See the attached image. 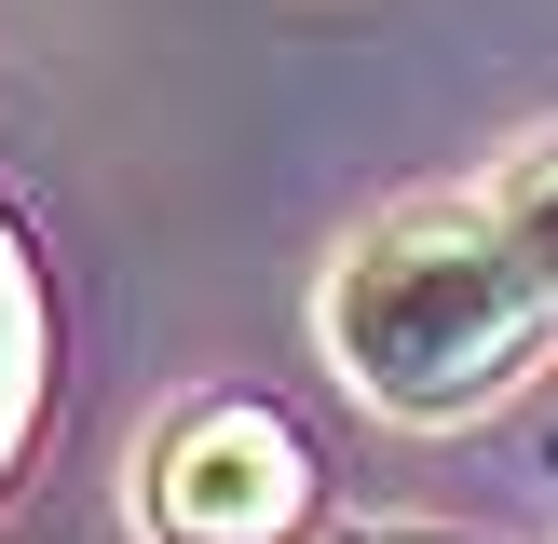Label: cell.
<instances>
[{
	"mask_svg": "<svg viewBox=\"0 0 558 544\" xmlns=\"http://www.w3.org/2000/svg\"><path fill=\"white\" fill-rule=\"evenodd\" d=\"M354 544H463V531H354Z\"/></svg>",
	"mask_w": 558,
	"mask_h": 544,
	"instance_id": "5",
	"label": "cell"
},
{
	"mask_svg": "<svg viewBox=\"0 0 558 544\" xmlns=\"http://www.w3.org/2000/svg\"><path fill=\"white\" fill-rule=\"evenodd\" d=\"M490 218H505V245L532 259V286L558 299V136H545L532 163H505V190H490Z\"/></svg>",
	"mask_w": 558,
	"mask_h": 544,
	"instance_id": "4",
	"label": "cell"
},
{
	"mask_svg": "<svg viewBox=\"0 0 558 544\" xmlns=\"http://www.w3.org/2000/svg\"><path fill=\"white\" fill-rule=\"evenodd\" d=\"M41 381H54V326H41V272H27V232L0 218V477L41 435Z\"/></svg>",
	"mask_w": 558,
	"mask_h": 544,
	"instance_id": "3",
	"label": "cell"
},
{
	"mask_svg": "<svg viewBox=\"0 0 558 544\" xmlns=\"http://www.w3.org/2000/svg\"><path fill=\"white\" fill-rule=\"evenodd\" d=\"M314 326H327V368L368 408L463 422V408H490L545 354L558 299L532 286V259L505 245L490 205H409V218H381V232H354L327 259Z\"/></svg>",
	"mask_w": 558,
	"mask_h": 544,
	"instance_id": "1",
	"label": "cell"
},
{
	"mask_svg": "<svg viewBox=\"0 0 558 544\" xmlns=\"http://www.w3.org/2000/svg\"><path fill=\"white\" fill-rule=\"evenodd\" d=\"M136 517H150V544H300L314 531V435L272 395H205L163 422Z\"/></svg>",
	"mask_w": 558,
	"mask_h": 544,
	"instance_id": "2",
	"label": "cell"
}]
</instances>
